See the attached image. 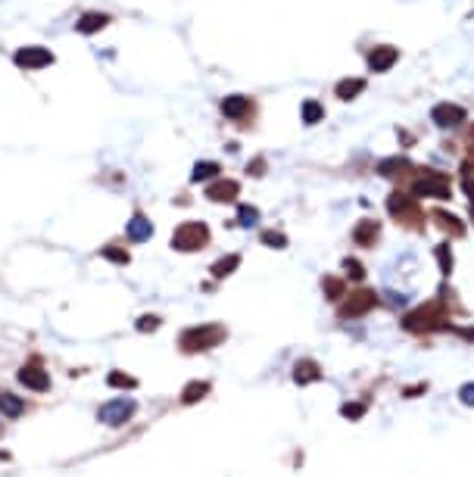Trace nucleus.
Here are the masks:
<instances>
[{"instance_id": "obj_20", "label": "nucleus", "mask_w": 474, "mask_h": 477, "mask_svg": "<svg viewBox=\"0 0 474 477\" xmlns=\"http://www.w3.org/2000/svg\"><path fill=\"white\" fill-rule=\"evenodd\" d=\"M378 172L384 178H399V175H409L412 172V163H406L403 156H397V159H384V163L378 165Z\"/></svg>"}, {"instance_id": "obj_7", "label": "nucleus", "mask_w": 474, "mask_h": 477, "mask_svg": "<svg viewBox=\"0 0 474 477\" xmlns=\"http://www.w3.org/2000/svg\"><path fill=\"white\" fill-rule=\"evenodd\" d=\"M19 384L28 387V390H38V393H47L50 390V374L44 371V365L38 362V359H32V362H25L19 368Z\"/></svg>"}, {"instance_id": "obj_14", "label": "nucleus", "mask_w": 474, "mask_h": 477, "mask_svg": "<svg viewBox=\"0 0 474 477\" xmlns=\"http://www.w3.org/2000/svg\"><path fill=\"white\" fill-rule=\"evenodd\" d=\"M430 219H434V225L440 228L443 234H449V237H462L465 234V222L459 219V215H452L449 209H434Z\"/></svg>"}, {"instance_id": "obj_15", "label": "nucleus", "mask_w": 474, "mask_h": 477, "mask_svg": "<svg viewBox=\"0 0 474 477\" xmlns=\"http://www.w3.org/2000/svg\"><path fill=\"white\" fill-rule=\"evenodd\" d=\"M378 237H380V222L375 219H362L353 231V241L359 247H371V243H378Z\"/></svg>"}, {"instance_id": "obj_36", "label": "nucleus", "mask_w": 474, "mask_h": 477, "mask_svg": "<svg viewBox=\"0 0 474 477\" xmlns=\"http://www.w3.org/2000/svg\"><path fill=\"white\" fill-rule=\"evenodd\" d=\"M462 402H468V406H474V384H468V387H462Z\"/></svg>"}, {"instance_id": "obj_29", "label": "nucleus", "mask_w": 474, "mask_h": 477, "mask_svg": "<svg viewBox=\"0 0 474 477\" xmlns=\"http://www.w3.org/2000/svg\"><path fill=\"white\" fill-rule=\"evenodd\" d=\"M262 243H265V247L281 250V247H287V237L281 234V231H262Z\"/></svg>"}, {"instance_id": "obj_11", "label": "nucleus", "mask_w": 474, "mask_h": 477, "mask_svg": "<svg viewBox=\"0 0 474 477\" xmlns=\"http://www.w3.org/2000/svg\"><path fill=\"white\" fill-rule=\"evenodd\" d=\"M241 197V184L231 182V178H219V182H210L206 187V200L212 203H234Z\"/></svg>"}, {"instance_id": "obj_16", "label": "nucleus", "mask_w": 474, "mask_h": 477, "mask_svg": "<svg viewBox=\"0 0 474 477\" xmlns=\"http://www.w3.org/2000/svg\"><path fill=\"white\" fill-rule=\"evenodd\" d=\"M365 88H369V84H365V78H343V82L334 84V94H337V100L350 103V100H356Z\"/></svg>"}, {"instance_id": "obj_34", "label": "nucleus", "mask_w": 474, "mask_h": 477, "mask_svg": "<svg viewBox=\"0 0 474 477\" xmlns=\"http://www.w3.org/2000/svg\"><path fill=\"white\" fill-rule=\"evenodd\" d=\"M247 172H250V175H253V178L265 175V159H262V156H256L253 163H250V169H247Z\"/></svg>"}, {"instance_id": "obj_1", "label": "nucleus", "mask_w": 474, "mask_h": 477, "mask_svg": "<svg viewBox=\"0 0 474 477\" xmlns=\"http://www.w3.org/2000/svg\"><path fill=\"white\" fill-rule=\"evenodd\" d=\"M409 193L412 197H449V178L434 169H412Z\"/></svg>"}, {"instance_id": "obj_22", "label": "nucleus", "mask_w": 474, "mask_h": 477, "mask_svg": "<svg viewBox=\"0 0 474 477\" xmlns=\"http://www.w3.org/2000/svg\"><path fill=\"white\" fill-rule=\"evenodd\" d=\"M237 265H241V256H237V253H231V256H222L219 262L212 265V274H215V278H225V274H231Z\"/></svg>"}, {"instance_id": "obj_28", "label": "nucleus", "mask_w": 474, "mask_h": 477, "mask_svg": "<svg viewBox=\"0 0 474 477\" xmlns=\"http://www.w3.org/2000/svg\"><path fill=\"white\" fill-rule=\"evenodd\" d=\"M256 219H260V212H256V206H241L237 209V222H241L243 228H253Z\"/></svg>"}, {"instance_id": "obj_37", "label": "nucleus", "mask_w": 474, "mask_h": 477, "mask_svg": "<svg viewBox=\"0 0 474 477\" xmlns=\"http://www.w3.org/2000/svg\"><path fill=\"white\" fill-rule=\"evenodd\" d=\"M462 334H465V337H468V341H474V328H471V331H462Z\"/></svg>"}, {"instance_id": "obj_32", "label": "nucleus", "mask_w": 474, "mask_h": 477, "mask_svg": "<svg viewBox=\"0 0 474 477\" xmlns=\"http://www.w3.org/2000/svg\"><path fill=\"white\" fill-rule=\"evenodd\" d=\"M343 269H347V274H350L353 281H362V278H365V269L356 262V259H343Z\"/></svg>"}, {"instance_id": "obj_35", "label": "nucleus", "mask_w": 474, "mask_h": 477, "mask_svg": "<svg viewBox=\"0 0 474 477\" xmlns=\"http://www.w3.org/2000/svg\"><path fill=\"white\" fill-rule=\"evenodd\" d=\"M365 412V406H359V402H350V406H343V415L347 418H359Z\"/></svg>"}, {"instance_id": "obj_31", "label": "nucleus", "mask_w": 474, "mask_h": 477, "mask_svg": "<svg viewBox=\"0 0 474 477\" xmlns=\"http://www.w3.org/2000/svg\"><path fill=\"white\" fill-rule=\"evenodd\" d=\"M160 322H162L160 315H143V318H138V331H143V334H150V331L160 328Z\"/></svg>"}, {"instance_id": "obj_5", "label": "nucleus", "mask_w": 474, "mask_h": 477, "mask_svg": "<svg viewBox=\"0 0 474 477\" xmlns=\"http://www.w3.org/2000/svg\"><path fill=\"white\" fill-rule=\"evenodd\" d=\"M387 209H390V215L397 222H403V225H418L421 222V215H418L421 209L409 191H393L390 200H387Z\"/></svg>"}, {"instance_id": "obj_12", "label": "nucleus", "mask_w": 474, "mask_h": 477, "mask_svg": "<svg viewBox=\"0 0 474 477\" xmlns=\"http://www.w3.org/2000/svg\"><path fill=\"white\" fill-rule=\"evenodd\" d=\"M397 60H399V50L390 47V44H378V47L369 50V69H371V72H387V69H393V66H397Z\"/></svg>"}, {"instance_id": "obj_30", "label": "nucleus", "mask_w": 474, "mask_h": 477, "mask_svg": "<svg viewBox=\"0 0 474 477\" xmlns=\"http://www.w3.org/2000/svg\"><path fill=\"white\" fill-rule=\"evenodd\" d=\"M321 284H325V293L331 296V300H334V296H340V293H343V281H340V278H334V274H328V278L321 281Z\"/></svg>"}, {"instance_id": "obj_13", "label": "nucleus", "mask_w": 474, "mask_h": 477, "mask_svg": "<svg viewBox=\"0 0 474 477\" xmlns=\"http://www.w3.org/2000/svg\"><path fill=\"white\" fill-rule=\"evenodd\" d=\"M430 115H434V122L440 128H456V125H462L465 122V110L462 106H456V103H437Z\"/></svg>"}, {"instance_id": "obj_4", "label": "nucleus", "mask_w": 474, "mask_h": 477, "mask_svg": "<svg viewBox=\"0 0 474 477\" xmlns=\"http://www.w3.org/2000/svg\"><path fill=\"white\" fill-rule=\"evenodd\" d=\"M206 243H210V228L203 222H184V225H178L175 237H172V247L178 253H197Z\"/></svg>"}, {"instance_id": "obj_25", "label": "nucleus", "mask_w": 474, "mask_h": 477, "mask_svg": "<svg viewBox=\"0 0 474 477\" xmlns=\"http://www.w3.org/2000/svg\"><path fill=\"white\" fill-rule=\"evenodd\" d=\"M215 175H219V163H200L197 169H193L191 182H210Z\"/></svg>"}, {"instance_id": "obj_2", "label": "nucleus", "mask_w": 474, "mask_h": 477, "mask_svg": "<svg viewBox=\"0 0 474 477\" xmlns=\"http://www.w3.org/2000/svg\"><path fill=\"white\" fill-rule=\"evenodd\" d=\"M403 328L412 334H430V331L447 328V312H443L440 303H425L421 309H415L412 315L403 318Z\"/></svg>"}, {"instance_id": "obj_24", "label": "nucleus", "mask_w": 474, "mask_h": 477, "mask_svg": "<svg viewBox=\"0 0 474 477\" xmlns=\"http://www.w3.org/2000/svg\"><path fill=\"white\" fill-rule=\"evenodd\" d=\"M206 393H210V384H203V381H193V384H188V390L181 393V400H184V402H200Z\"/></svg>"}, {"instance_id": "obj_9", "label": "nucleus", "mask_w": 474, "mask_h": 477, "mask_svg": "<svg viewBox=\"0 0 474 477\" xmlns=\"http://www.w3.org/2000/svg\"><path fill=\"white\" fill-rule=\"evenodd\" d=\"M134 412H138V406H134L132 400H113V402H106V406L100 409V421H103V424H113V428H119V424L132 421Z\"/></svg>"}, {"instance_id": "obj_19", "label": "nucleus", "mask_w": 474, "mask_h": 477, "mask_svg": "<svg viewBox=\"0 0 474 477\" xmlns=\"http://www.w3.org/2000/svg\"><path fill=\"white\" fill-rule=\"evenodd\" d=\"M128 237H132V241H150V237H153V225H150V219L143 212L132 215V222H128Z\"/></svg>"}, {"instance_id": "obj_26", "label": "nucleus", "mask_w": 474, "mask_h": 477, "mask_svg": "<svg viewBox=\"0 0 474 477\" xmlns=\"http://www.w3.org/2000/svg\"><path fill=\"white\" fill-rule=\"evenodd\" d=\"M103 259H113V262H119V265L132 262V256H128V250L116 247V243H106V247H103Z\"/></svg>"}, {"instance_id": "obj_17", "label": "nucleus", "mask_w": 474, "mask_h": 477, "mask_svg": "<svg viewBox=\"0 0 474 477\" xmlns=\"http://www.w3.org/2000/svg\"><path fill=\"white\" fill-rule=\"evenodd\" d=\"M319 378H321V368L315 362H309V359H300V362L293 365V384L306 387V384H312V381H319Z\"/></svg>"}, {"instance_id": "obj_33", "label": "nucleus", "mask_w": 474, "mask_h": 477, "mask_svg": "<svg viewBox=\"0 0 474 477\" xmlns=\"http://www.w3.org/2000/svg\"><path fill=\"white\" fill-rule=\"evenodd\" d=\"M437 256H440V265H443V272H449V269H452V256H449V243H440V247H437Z\"/></svg>"}, {"instance_id": "obj_21", "label": "nucleus", "mask_w": 474, "mask_h": 477, "mask_svg": "<svg viewBox=\"0 0 474 477\" xmlns=\"http://www.w3.org/2000/svg\"><path fill=\"white\" fill-rule=\"evenodd\" d=\"M0 412H4L6 418H19L25 412L23 406V400L19 396H13V393H0Z\"/></svg>"}, {"instance_id": "obj_27", "label": "nucleus", "mask_w": 474, "mask_h": 477, "mask_svg": "<svg viewBox=\"0 0 474 477\" xmlns=\"http://www.w3.org/2000/svg\"><path fill=\"white\" fill-rule=\"evenodd\" d=\"M110 387H122V390H132V387H138V381L132 378V374H125V371H110Z\"/></svg>"}, {"instance_id": "obj_6", "label": "nucleus", "mask_w": 474, "mask_h": 477, "mask_svg": "<svg viewBox=\"0 0 474 477\" xmlns=\"http://www.w3.org/2000/svg\"><path fill=\"white\" fill-rule=\"evenodd\" d=\"M375 303H378L375 291H369V287H356V291L340 303V315H343V318L365 315V312H371V309H375Z\"/></svg>"}, {"instance_id": "obj_18", "label": "nucleus", "mask_w": 474, "mask_h": 477, "mask_svg": "<svg viewBox=\"0 0 474 477\" xmlns=\"http://www.w3.org/2000/svg\"><path fill=\"white\" fill-rule=\"evenodd\" d=\"M106 25H110V16H106V13H84L75 23V28L82 34H97V32H103Z\"/></svg>"}, {"instance_id": "obj_23", "label": "nucleus", "mask_w": 474, "mask_h": 477, "mask_svg": "<svg viewBox=\"0 0 474 477\" xmlns=\"http://www.w3.org/2000/svg\"><path fill=\"white\" fill-rule=\"evenodd\" d=\"M325 119V106L319 103V100H306L303 103V122L306 125H315V122Z\"/></svg>"}, {"instance_id": "obj_10", "label": "nucleus", "mask_w": 474, "mask_h": 477, "mask_svg": "<svg viewBox=\"0 0 474 477\" xmlns=\"http://www.w3.org/2000/svg\"><path fill=\"white\" fill-rule=\"evenodd\" d=\"M13 63L23 69H47L53 63V53L47 47H19L13 53Z\"/></svg>"}, {"instance_id": "obj_3", "label": "nucleus", "mask_w": 474, "mask_h": 477, "mask_svg": "<svg viewBox=\"0 0 474 477\" xmlns=\"http://www.w3.org/2000/svg\"><path fill=\"white\" fill-rule=\"evenodd\" d=\"M222 341H225V328H222V324H197V328L181 331L178 346H181L184 352H203V350H210V346H219Z\"/></svg>"}, {"instance_id": "obj_8", "label": "nucleus", "mask_w": 474, "mask_h": 477, "mask_svg": "<svg viewBox=\"0 0 474 477\" xmlns=\"http://www.w3.org/2000/svg\"><path fill=\"white\" fill-rule=\"evenodd\" d=\"M256 113V103L250 97H243V94H231V97L222 100V115L231 122H250Z\"/></svg>"}]
</instances>
